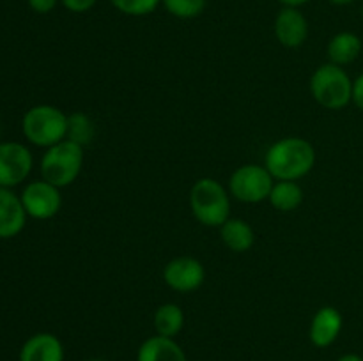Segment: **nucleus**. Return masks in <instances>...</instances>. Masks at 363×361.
Masks as SVG:
<instances>
[{
	"label": "nucleus",
	"instance_id": "f257e3e1",
	"mask_svg": "<svg viewBox=\"0 0 363 361\" xmlns=\"http://www.w3.org/2000/svg\"><path fill=\"white\" fill-rule=\"evenodd\" d=\"M315 165V149L301 137H286L268 147L264 166L275 180H298Z\"/></svg>",
	"mask_w": 363,
	"mask_h": 361
},
{
	"label": "nucleus",
	"instance_id": "f03ea898",
	"mask_svg": "<svg viewBox=\"0 0 363 361\" xmlns=\"http://www.w3.org/2000/svg\"><path fill=\"white\" fill-rule=\"evenodd\" d=\"M194 218L204 227H222L230 218V197L220 180L202 177L190 190Z\"/></svg>",
	"mask_w": 363,
	"mask_h": 361
},
{
	"label": "nucleus",
	"instance_id": "7ed1b4c3",
	"mask_svg": "<svg viewBox=\"0 0 363 361\" xmlns=\"http://www.w3.org/2000/svg\"><path fill=\"white\" fill-rule=\"evenodd\" d=\"M312 98L326 110H342L353 101V80L337 64H323L311 76Z\"/></svg>",
	"mask_w": 363,
	"mask_h": 361
},
{
	"label": "nucleus",
	"instance_id": "20e7f679",
	"mask_svg": "<svg viewBox=\"0 0 363 361\" xmlns=\"http://www.w3.org/2000/svg\"><path fill=\"white\" fill-rule=\"evenodd\" d=\"M21 130L30 144L48 149L66 140L67 115L57 106L35 105L25 112Z\"/></svg>",
	"mask_w": 363,
	"mask_h": 361
},
{
	"label": "nucleus",
	"instance_id": "39448f33",
	"mask_svg": "<svg viewBox=\"0 0 363 361\" xmlns=\"http://www.w3.org/2000/svg\"><path fill=\"white\" fill-rule=\"evenodd\" d=\"M84 166V147L62 140L46 149L41 159V176L57 188H66L78 179Z\"/></svg>",
	"mask_w": 363,
	"mask_h": 361
},
{
	"label": "nucleus",
	"instance_id": "423d86ee",
	"mask_svg": "<svg viewBox=\"0 0 363 361\" xmlns=\"http://www.w3.org/2000/svg\"><path fill=\"white\" fill-rule=\"evenodd\" d=\"M275 184L264 165H243L229 177V193L243 204H259L268 200Z\"/></svg>",
	"mask_w": 363,
	"mask_h": 361
},
{
	"label": "nucleus",
	"instance_id": "0eeeda50",
	"mask_svg": "<svg viewBox=\"0 0 363 361\" xmlns=\"http://www.w3.org/2000/svg\"><path fill=\"white\" fill-rule=\"evenodd\" d=\"M27 216L34 219H50L60 211L62 195L60 188L53 186L48 180H32L23 188L20 195Z\"/></svg>",
	"mask_w": 363,
	"mask_h": 361
},
{
	"label": "nucleus",
	"instance_id": "6e6552de",
	"mask_svg": "<svg viewBox=\"0 0 363 361\" xmlns=\"http://www.w3.org/2000/svg\"><path fill=\"white\" fill-rule=\"evenodd\" d=\"M34 159L32 152L18 142L0 144V186L13 188L23 183L30 173Z\"/></svg>",
	"mask_w": 363,
	"mask_h": 361
},
{
	"label": "nucleus",
	"instance_id": "1a4fd4ad",
	"mask_svg": "<svg viewBox=\"0 0 363 361\" xmlns=\"http://www.w3.org/2000/svg\"><path fill=\"white\" fill-rule=\"evenodd\" d=\"M163 280L176 292H194L204 283L206 269L194 257H176L163 268Z\"/></svg>",
	"mask_w": 363,
	"mask_h": 361
},
{
	"label": "nucleus",
	"instance_id": "9d476101",
	"mask_svg": "<svg viewBox=\"0 0 363 361\" xmlns=\"http://www.w3.org/2000/svg\"><path fill=\"white\" fill-rule=\"evenodd\" d=\"M275 38L286 48H300L308 38V21L298 7H282L275 18Z\"/></svg>",
	"mask_w": 363,
	"mask_h": 361
},
{
	"label": "nucleus",
	"instance_id": "9b49d317",
	"mask_svg": "<svg viewBox=\"0 0 363 361\" xmlns=\"http://www.w3.org/2000/svg\"><path fill=\"white\" fill-rule=\"evenodd\" d=\"M342 331V314L333 306H323L314 314L308 328V338L319 349H326Z\"/></svg>",
	"mask_w": 363,
	"mask_h": 361
},
{
	"label": "nucleus",
	"instance_id": "f8f14e48",
	"mask_svg": "<svg viewBox=\"0 0 363 361\" xmlns=\"http://www.w3.org/2000/svg\"><path fill=\"white\" fill-rule=\"evenodd\" d=\"M27 222L21 198L11 191V188L0 186V239L16 237Z\"/></svg>",
	"mask_w": 363,
	"mask_h": 361
},
{
	"label": "nucleus",
	"instance_id": "ddd939ff",
	"mask_svg": "<svg viewBox=\"0 0 363 361\" xmlns=\"http://www.w3.org/2000/svg\"><path fill=\"white\" fill-rule=\"evenodd\" d=\"M20 361H64V345L53 333H35L21 345Z\"/></svg>",
	"mask_w": 363,
	"mask_h": 361
},
{
	"label": "nucleus",
	"instance_id": "4468645a",
	"mask_svg": "<svg viewBox=\"0 0 363 361\" xmlns=\"http://www.w3.org/2000/svg\"><path fill=\"white\" fill-rule=\"evenodd\" d=\"M137 361H188L183 347L169 336H149L140 343Z\"/></svg>",
	"mask_w": 363,
	"mask_h": 361
},
{
	"label": "nucleus",
	"instance_id": "2eb2a0df",
	"mask_svg": "<svg viewBox=\"0 0 363 361\" xmlns=\"http://www.w3.org/2000/svg\"><path fill=\"white\" fill-rule=\"evenodd\" d=\"M222 243L236 253H245L255 243V232L250 223L241 218H229L220 227Z\"/></svg>",
	"mask_w": 363,
	"mask_h": 361
},
{
	"label": "nucleus",
	"instance_id": "dca6fc26",
	"mask_svg": "<svg viewBox=\"0 0 363 361\" xmlns=\"http://www.w3.org/2000/svg\"><path fill=\"white\" fill-rule=\"evenodd\" d=\"M328 59L337 66H347L354 62L362 53V39L353 32H339L328 42Z\"/></svg>",
	"mask_w": 363,
	"mask_h": 361
},
{
	"label": "nucleus",
	"instance_id": "f3484780",
	"mask_svg": "<svg viewBox=\"0 0 363 361\" xmlns=\"http://www.w3.org/2000/svg\"><path fill=\"white\" fill-rule=\"evenodd\" d=\"M152 324H155L156 335L174 338V336L179 335L181 329H183L184 326L183 308L176 303L160 304L155 311Z\"/></svg>",
	"mask_w": 363,
	"mask_h": 361
},
{
	"label": "nucleus",
	"instance_id": "a211bd4d",
	"mask_svg": "<svg viewBox=\"0 0 363 361\" xmlns=\"http://www.w3.org/2000/svg\"><path fill=\"white\" fill-rule=\"evenodd\" d=\"M268 200L277 211L291 212L300 207L303 202V190L296 180H277Z\"/></svg>",
	"mask_w": 363,
	"mask_h": 361
},
{
	"label": "nucleus",
	"instance_id": "6ab92c4d",
	"mask_svg": "<svg viewBox=\"0 0 363 361\" xmlns=\"http://www.w3.org/2000/svg\"><path fill=\"white\" fill-rule=\"evenodd\" d=\"M94 134H96V124L87 113L73 112L67 115L66 140L74 142V144L85 147V145H89L92 140H94Z\"/></svg>",
	"mask_w": 363,
	"mask_h": 361
},
{
	"label": "nucleus",
	"instance_id": "aec40b11",
	"mask_svg": "<svg viewBox=\"0 0 363 361\" xmlns=\"http://www.w3.org/2000/svg\"><path fill=\"white\" fill-rule=\"evenodd\" d=\"M165 9L181 20H191L206 9V0H162Z\"/></svg>",
	"mask_w": 363,
	"mask_h": 361
},
{
	"label": "nucleus",
	"instance_id": "412c9836",
	"mask_svg": "<svg viewBox=\"0 0 363 361\" xmlns=\"http://www.w3.org/2000/svg\"><path fill=\"white\" fill-rule=\"evenodd\" d=\"M110 2L119 13L128 16H147L156 11L162 0H110Z\"/></svg>",
	"mask_w": 363,
	"mask_h": 361
},
{
	"label": "nucleus",
	"instance_id": "4be33fe9",
	"mask_svg": "<svg viewBox=\"0 0 363 361\" xmlns=\"http://www.w3.org/2000/svg\"><path fill=\"white\" fill-rule=\"evenodd\" d=\"M62 2V6L66 7L67 11H71V13H87V11H91L92 7L96 6V2L98 0H60Z\"/></svg>",
	"mask_w": 363,
	"mask_h": 361
},
{
	"label": "nucleus",
	"instance_id": "5701e85b",
	"mask_svg": "<svg viewBox=\"0 0 363 361\" xmlns=\"http://www.w3.org/2000/svg\"><path fill=\"white\" fill-rule=\"evenodd\" d=\"M30 9L38 14H48L55 9L59 0H27Z\"/></svg>",
	"mask_w": 363,
	"mask_h": 361
},
{
	"label": "nucleus",
	"instance_id": "b1692460",
	"mask_svg": "<svg viewBox=\"0 0 363 361\" xmlns=\"http://www.w3.org/2000/svg\"><path fill=\"white\" fill-rule=\"evenodd\" d=\"M353 103L363 112V73L353 81Z\"/></svg>",
	"mask_w": 363,
	"mask_h": 361
},
{
	"label": "nucleus",
	"instance_id": "393cba45",
	"mask_svg": "<svg viewBox=\"0 0 363 361\" xmlns=\"http://www.w3.org/2000/svg\"><path fill=\"white\" fill-rule=\"evenodd\" d=\"M280 4H282L284 7H300L303 6V4L311 2V0H279Z\"/></svg>",
	"mask_w": 363,
	"mask_h": 361
},
{
	"label": "nucleus",
	"instance_id": "a878e982",
	"mask_svg": "<svg viewBox=\"0 0 363 361\" xmlns=\"http://www.w3.org/2000/svg\"><path fill=\"white\" fill-rule=\"evenodd\" d=\"M337 361H363V357L360 354H344V356H340Z\"/></svg>",
	"mask_w": 363,
	"mask_h": 361
},
{
	"label": "nucleus",
	"instance_id": "bb28decb",
	"mask_svg": "<svg viewBox=\"0 0 363 361\" xmlns=\"http://www.w3.org/2000/svg\"><path fill=\"white\" fill-rule=\"evenodd\" d=\"M332 4H335V6H347V4L354 2V0H330Z\"/></svg>",
	"mask_w": 363,
	"mask_h": 361
},
{
	"label": "nucleus",
	"instance_id": "cd10ccee",
	"mask_svg": "<svg viewBox=\"0 0 363 361\" xmlns=\"http://www.w3.org/2000/svg\"><path fill=\"white\" fill-rule=\"evenodd\" d=\"M87 361H105V360H98V357H94V360H87Z\"/></svg>",
	"mask_w": 363,
	"mask_h": 361
},
{
	"label": "nucleus",
	"instance_id": "c85d7f7f",
	"mask_svg": "<svg viewBox=\"0 0 363 361\" xmlns=\"http://www.w3.org/2000/svg\"><path fill=\"white\" fill-rule=\"evenodd\" d=\"M362 16H363V9H362Z\"/></svg>",
	"mask_w": 363,
	"mask_h": 361
}]
</instances>
